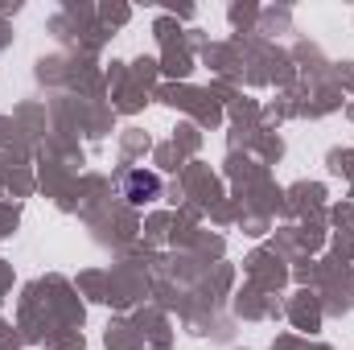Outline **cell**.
I'll use <instances>...</instances> for the list:
<instances>
[{"label": "cell", "mask_w": 354, "mask_h": 350, "mask_svg": "<svg viewBox=\"0 0 354 350\" xmlns=\"http://www.w3.org/2000/svg\"><path fill=\"white\" fill-rule=\"evenodd\" d=\"M157 190H161V181L153 174H128V202H149V198H157Z\"/></svg>", "instance_id": "6da1fadb"}]
</instances>
